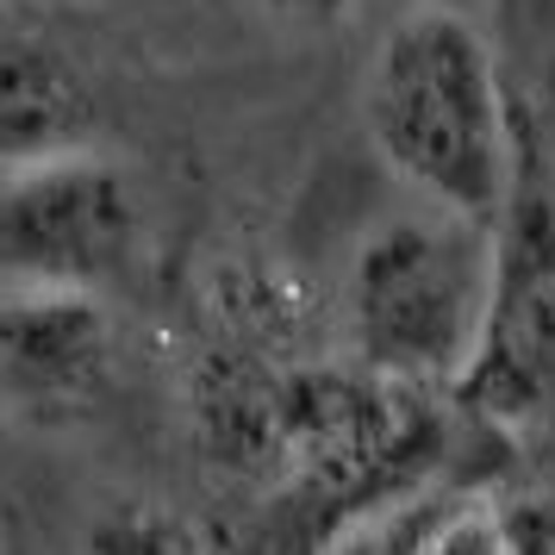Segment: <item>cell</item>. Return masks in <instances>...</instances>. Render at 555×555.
Returning a JSON list of instances; mask_svg holds the SVG:
<instances>
[{"label":"cell","mask_w":555,"mask_h":555,"mask_svg":"<svg viewBox=\"0 0 555 555\" xmlns=\"http://www.w3.org/2000/svg\"><path fill=\"white\" fill-rule=\"evenodd\" d=\"M362 131L418 206L500 219L525 138L512 126L493 44L468 13L418 0L380 31L362 69Z\"/></svg>","instance_id":"1"},{"label":"cell","mask_w":555,"mask_h":555,"mask_svg":"<svg viewBox=\"0 0 555 555\" xmlns=\"http://www.w3.org/2000/svg\"><path fill=\"white\" fill-rule=\"evenodd\" d=\"M493 306V225L412 206L362 231L344 269V344L362 375L405 393H450L468 375Z\"/></svg>","instance_id":"2"},{"label":"cell","mask_w":555,"mask_h":555,"mask_svg":"<svg viewBox=\"0 0 555 555\" xmlns=\"http://www.w3.org/2000/svg\"><path fill=\"white\" fill-rule=\"evenodd\" d=\"M487 425H530L555 405V188L518 156L512 201L493 219V306L468 375L450 387Z\"/></svg>","instance_id":"3"},{"label":"cell","mask_w":555,"mask_h":555,"mask_svg":"<svg viewBox=\"0 0 555 555\" xmlns=\"http://www.w3.org/2000/svg\"><path fill=\"white\" fill-rule=\"evenodd\" d=\"M138 237V194L101 151L0 176V287L106 294Z\"/></svg>","instance_id":"4"},{"label":"cell","mask_w":555,"mask_h":555,"mask_svg":"<svg viewBox=\"0 0 555 555\" xmlns=\"http://www.w3.org/2000/svg\"><path fill=\"white\" fill-rule=\"evenodd\" d=\"M113 369V319L101 294L0 287V393L31 412H76Z\"/></svg>","instance_id":"5"},{"label":"cell","mask_w":555,"mask_h":555,"mask_svg":"<svg viewBox=\"0 0 555 555\" xmlns=\"http://www.w3.org/2000/svg\"><path fill=\"white\" fill-rule=\"evenodd\" d=\"M101 88L44 31H0V176L101 151Z\"/></svg>","instance_id":"6"},{"label":"cell","mask_w":555,"mask_h":555,"mask_svg":"<svg viewBox=\"0 0 555 555\" xmlns=\"http://www.w3.org/2000/svg\"><path fill=\"white\" fill-rule=\"evenodd\" d=\"M81 555H219L194 512L169 500H113L81 530Z\"/></svg>","instance_id":"7"},{"label":"cell","mask_w":555,"mask_h":555,"mask_svg":"<svg viewBox=\"0 0 555 555\" xmlns=\"http://www.w3.org/2000/svg\"><path fill=\"white\" fill-rule=\"evenodd\" d=\"M450 487H412V493H393V500L356 512L331 530L319 555H425L443 512H450Z\"/></svg>","instance_id":"8"},{"label":"cell","mask_w":555,"mask_h":555,"mask_svg":"<svg viewBox=\"0 0 555 555\" xmlns=\"http://www.w3.org/2000/svg\"><path fill=\"white\" fill-rule=\"evenodd\" d=\"M425 555H512V512L493 493H455Z\"/></svg>","instance_id":"9"},{"label":"cell","mask_w":555,"mask_h":555,"mask_svg":"<svg viewBox=\"0 0 555 555\" xmlns=\"http://www.w3.org/2000/svg\"><path fill=\"white\" fill-rule=\"evenodd\" d=\"M262 13L275 20L281 31H337V26H350V13H356V0H262Z\"/></svg>","instance_id":"10"},{"label":"cell","mask_w":555,"mask_h":555,"mask_svg":"<svg viewBox=\"0 0 555 555\" xmlns=\"http://www.w3.org/2000/svg\"><path fill=\"white\" fill-rule=\"evenodd\" d=\"M512 512V505H505ZM512 555H555V530L537 512H512Z\"/></svg>","instance_id":"11"}]
</instances>
